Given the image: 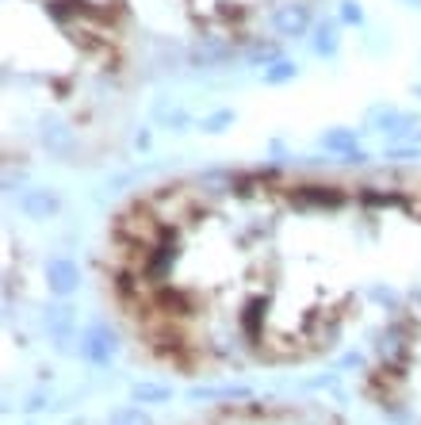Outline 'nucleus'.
Returning a JSON list of instances; mask_svg holds the SVG:
<instances>
[{"mask_svg":"<svg viewBox=\"0 0 421 425\" xmlns=\"http://www.w3.org/2000/svg\"><path fill=\"white\" fill-rule=\"evenodd\" d=\"M421 272V169L173 181L115 211L104 291L176 375L280 372L368 345Z\"/></svg>","mask_w":421,"mask_h":425,"instance_id":"obj_1","label":"nucleus"},{"mask_svg":"<svg viewBox=\"0 0 421 425\" xmlns=\"http://www.w3.org/2000/svg\"><path fill=\"white\" fill-rule=\"evenodd\" d=\"M360 395L402 425H421V272L364 345Z\"/></svg>","mask_w":421,"mask_h":425,"instance_id":"obj_2","label":"nucleus"},{"mask_svg":"<svg viewBox=\"0 0 421 425\" xmlns=\"http://www.w3.org/2000/svg\"><path fill=\"white\" fill-rule=\"evenodd\" d=\"M188 425H341L334 414L303 403H226Z\"/></svg>","mask_w":421,"mask_h":425,"instance_id":"obj_3","label":"nucleus"}]
</instances>
